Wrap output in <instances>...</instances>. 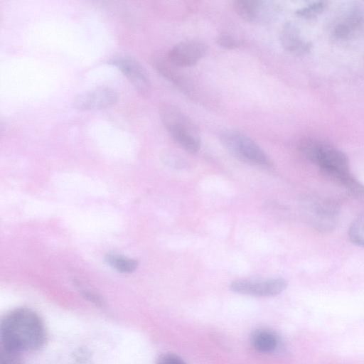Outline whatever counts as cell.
<instances>
[{
    "instance_id": "ac0fdd59",
    "label": "cell",
    "mask_w": 364,
    "mask_h": 364,
    "mask_svg": "<svg viewBox=\"0 0 364 364\" xmlns=\"http://www.w3.org/2000/svg\"><path fill=\"white\" fill-rule=\"evenodd\" d=\"M218 45L226 49H233L240 45V41L228 33H221L218 35L216 39Z\"/></svg>"
},
{
    "instance_id": "9c48e42d",
    "label": "cell",
    "mask_w": 364,
    "mask_h": 364,
    "mask_svg": "<svg viewBox=\"0 0 364 364\" xmlns=\"http://www.w3.org/2000/svg\"><path fill=\"white\" fill-rule=\"evenodd\" d=\"M311 214L312 224L318 231L326 232L334 229L338 213L332 203L321 201L316 203Z\"/></svg>"
},
{
    "instance_id": "6da1fadb",
    "label": "cell",
    "mask_w": 364,
    "mask_h": 364,
    "mask_svg": "<svg viewBox=\"0 0 364 364\" xmlns=\"http://www.w3.org/2000/svg\"><path fill=\"white\" fill-rule=\"evenodd\" d=\"M46 336L41 319L29 309H14L1 323V345L21 353L39 348L43 345Z\"/></svg>"
},
{
    "instance_id": "2e32d148",
    "label": "cell",
    "mask_w": 364,
    "mask_h": 364,
    "mask_svg": "<svg viewBox=\"0 0 364 364\" xmlns=\"http://www.w3.org/2000/svg\"><path fill=\"white\" fill-rule=\"evenodd\" d=\"M348 191L358 200L364 203V185L350 176L343 184Z\"/></svg>"
},
{
    "instance_id": "9a60e30c",
    "label": "cell",
    "mask_w": 364,
    "mask_h": 364,
    "mask_svg": "<svg viewBox=\"0 0 364 364\" xmlns=\"http://www.w3.org/2000/svg\"><path fill=\"white\" fill-rule=\"evenodd\" d=\"M0 364H23L21 352L1 345Z\"/></svg>"
},
{
    "instance_id": "30bf717a",
    "label": "cell",
    "mask_w": 364,
    "mask_h": 364,
    "mask_svg": "<svg viewBox=\"0 0 364 364\" xmlns=\"http://www.w3.org/2000/svg\"><path fill=\"white\" fill-rule=\"evenodd\" d=\"M234 9L237 15L248 22L258 21L267 14L265 2L255 0H238L234 1Z\"/></svg>"
},
{
    "instance_id": "7a4b0ae2",
    "label": "cell",
    "mask_w": 364,
    "mask_h": 364,
    "mask_svg": "<svg viewBox=\"0 0 364 364\" xmlns=\"http://www.w3.org/2000/svg\"><path fill=\"white\" fill-rule=\"evenodd\" d=\"M300 149L333 182L342 185L351 176L346 155L335 146L314 139H306L301 142Z\"/></svg>"
},
{
    "instance_id": "e0dca14e",
    "label": "cell",
    "mask_w": 364,
    "mask_h": 364,
    "mask_svg": "<svg viewBox=\"0 0 364 364\" xmlns=\"http://www.w3.org/2000/svg\"><path fill=\"white\" fill-rule=\"evenodd\" d=\"M326 6L323 1L312 3L296 11V14L304 18H311L320 14Z\"/></svg>"
},
{
    "instance_id": "5bb4252c",
    "label": "cell",
    "mask_w": 364,
    "mask_h": 364,
    "mask_svg": "<svg viewBox=\"0 0 364 364\" xmlns=\"http://www.w3.org/2000/svg\"><path fill=\"white\" fill-rule=\"evenodd\" d=\"M348 237L351 242L364 247V213L353 220L349 228Z\"/></svg>"
},
{
    "instance_id": "7c38bea8",
    "label": "cell",
    "mask_w": 364,
    "mask_h": 364,
    "mask_svg": "<svg viewBox=\"0 0 364 364\" xmlns=\"http://www.w3.org/2000/svg\"><path fill=\"white\" fill-rule=\"evenodd\" d=\"M251 343L257 351L263 353H271L277 346L276 336L265 329H258L254 331L251 336Z\"/></svg>"
},
{
    "instance_id": "5b68a950",
    "label": "cell",
    "mask_w": 364,
    "mask_h": 364,
    "mask_svg": "<svg viewBox=\"0 0 364 364\" xmlns=\"http://www.w3.org/2000/svg\"><path fill=\"white\" fill-rule=\"evenodd\" d=\"M287 287L284 278L265 279H240L230 284V289L237 294L252 296H273L282 293Z\"/></svg>"
},
{
    "instance_id": "52a82bcc",
    "label": "cell",
    "mask_w": 364,
    "mask_h": 364,
    "mask_svg": "<svg viewBox=\"0 0 364 364\" xmlns=\"http://www.w3.org/2000/svg\"><path fill=\"white\" fill-rule=\"evenodd\" d=\"M117 93L109 87H99L80 94L74 100L80 110H95L110 107L117 101Z\"/></svg>"
},
{
    "instance_id": "d6986e66",
    "label": "cell",
    "mask_w": 364,
    "mask_h": 364,
    "mask_svg": "<svg viewBox=\"0 0 364 364\" xmlns=\"http://www.w3.org/2000/svg\"><path fill=\"white\" fill-rule=\"evenodd\" d=\"M156 364H186L179 356L173 353H166L161 355Z\"/></svg>"
},
{
    "instance_id": "8992f818",
    "label": "cell",
    "mask_w": 364,
    "mask_h": 364,
    "mask_svg": "<svg viewBox=\"0 0 364 364\" xmlns=\"http://www.w3.org/2000/svg\"><path fill=\"white\" fill-rule=\"evenodd\" d=\"M208 47L198 40H187L175 45L168 53V62L178 67L195 65L207 53Z\"/></svg>"
},
{
    "instance_id": "8fae6325",
    "label": "cell",
    "mask_w": 364,
    "mask_h": 364,
    "mask_svg": "<svg viewBox=\"0 0 364 364\" xmlns=\"http://www.w3.org/2000/svg\"><path fill=\"white\" fill-rule=\"evenodd\" d=\"M281 41L283 47L291 52L303 53L307 49L296 28L290 23L284 25L281 33Z\"/></svg>"
},
{
    "instance_id": "277c9868",
    "label": "cell",
    "mask_w": 364,
    "mask_h": 364,
    "mask_svg": "<svg viewBox=\"0 0 364 364\" xmlns=\"http://www.w3.org/2000/svg\"><path fill=\"white\" fill-rule=\"evenodd\" d=\"M225 147L237 158L261 166L269 167L272 161L265 151L251 138L245 134L230 131L221 137Z\"/></svg>"
},
{
    "instance_id": "ba28073f",
    "label": "cell",
    "mask_w": 364,
    "mask_h": 364,
    "mask_svg": "<svg viewBox=\"0 0 364 364\" xmlns=\"http://www.w3.org/2000/svg\"><path fill=\"white\" fill-rule=\"evenodd\" d=\"M109 63L117 67L129 80L133 86L141 93L149 90V80L142 66L130 57H118L112 59Z\"/></svg>"
},
{
    "instance_id": "4fadbf2b",
    "label": "cell",
    "mask_w": 364,
    "mask_h": 364,
    "mask_svg": "<svg viewBox=\"0 0 364 364\" xmlns=\"http://www.w3.org/2000/svg\"><path fill=\"white\" fill-rule=\"evenodd\" d=\"M106 260L113 268L123 273L134 272L138 265L135 259L117 255H108Z\"/></svg>"
},
{
    "instance_id": "3957f363",
    "label": "cell",
    "mask_w": 364,
    "mask_h": 364,
    "mask_svg": "<svg viewBox=\"0 0 364 364\" xmlns=\"http://www.w3.org/2000/svg\"><path fill=\"white\" fill-rule=\"evenodd\" d=\"M161 121L173 139L188 152H197L200 140L194 124L180 109L165 105L160 109Z\"/></svg>"
}]
</instances>
